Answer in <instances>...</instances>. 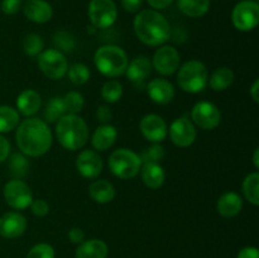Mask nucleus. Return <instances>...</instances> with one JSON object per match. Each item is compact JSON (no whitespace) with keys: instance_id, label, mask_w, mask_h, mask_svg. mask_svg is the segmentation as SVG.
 Returning <instances> with one entry per match:
<instances>
[{"instance_id":"1","label":"nucleus","mask_w":259,"mask_h":258,"mask_svg":"<svg viewBox=\"0 0 259 258\" xmlns=\"http://www.w3.org/2000/svg\"><path fill=\"white\" fill-rule=\"evenodd\" d=\"M18 148L29 157H40L52 146V133L45 120L28 118L19 124L15 134Z\"/></svg>"},{"instance_id":"2","label":"nucleus","mask_w":259,"mask_h":258,"mask_svg":"<svg viewBox=\"0 0 259 258\" xmlns=\"http://www.w3.org/2000/svg\"><path fill=\"white\" fill-rule=\"evenodd\" d=\"M133 28L138 39L147 46H161L171 38L168 20L157 10L139 12L134 18Z\"/></svg>"},{"instance_id":"3","label":"nucleus","mask_w":259,"mask_h":258,"mask_svg":"<svg viewBox=\"0 0 259 258\" xmlns=\"http://www.w3.org/2000/svg\"><path fill=\"white\" fill-rule=\"evenodd\" d=\"M56 136L63 148L77 151L88 142V124L77 114H63L56 124Z\"/></svg>"},{"instance_id":"4","label":"nucleus","mask_w":259,"mask_h":258,"mask_svg":"<svg viewBox=\"0 0 259 258\" xmlns=\"http://www.w3.org/2000/svg\"><path fill=\"white\" fill-rule=\"evenodd\" d=\"M96 68L108 77H118L125 72L128 67L126 53L118 46H101L94 55Z\"/></svg>"},{"instance_id":"5","label":"nucleus","mask_w":259,"mask_h":258,"mask_svg":"<svg viewBox=\"0 0 259 258\" xmlns=\"http://www.w3.org/2000/svg\"><path fill=\"white\" fill-rule=\"evenodd\" d=\"M209 82L206 66L200 61H189L184 63L177 73V83L185 93H201Z\"/></svg>"},{"instance_id":"6","label":"nucleus","mask_w":259,"mask_h":258,"mask_svg":"<svg viewBox=\"0 0 259 258\" xmlns=\"http://www.w3.org/2000/svg\"><path fill=\"white\" fill-rule=\"evenodd\" d=\"M141 156L126 148H119L109 157V168L114 176L121 180H131L138 175L142 167Z\"/></svg>"},{"instance_id":"7","label":"nucleus","mask_w":259,"mask_h":258,"mask_svg":"<svg viewBox=\"0 0 259 258\" xmlns=\"http://www.w3.org/2000/svg\"><path fill=\"white\" fill-rule=\"evenodd\" d=\"M38 66L46 77L51 80H60L67 73L68 63L65 55L56 48L46 50L39 53Z\"/></svg>"},{"instance_id":"8","label":"nucleus","mask_w":259,"mask_h":258,"mask_svg":"<svg viewBox=\"0 0 259 258\" xmlns=\"http://www.w3.org/2000/svg\"><path fill=\"white\" fill-rule=\"evenodd\" d=\"M5 202L15 210H23L30 206L33 201V192L24 181L19 179H13L5 184L4 190Z\"/></svg>"},{"instance_id":"9","label":"nucleus","mask_w":259,"mask_h":258,"mask_svg":"<svg viewBox=\"0 0 259 258\" xmlns=\"http://www.w3.org/2000/svg\"><path fill=\"white\" fill-rule=\"evenodd\" d=\"M234 27L242 32H249L259 22V5L255 0H243L238 3L232 13Z\"/></svg>"},{"instance_id":"10","label":"nucleus","mask_w":259,"mask_h":258,"mask_svg":"<svg viewBox=\"0 0 259 258\" xmlns=\"http://www.w3.org/2000/svg\"><path fill=\"white\" fill-rule=\"evenodd\" d=\"M89 18L95 28H110L118 18L115 3L113 0H91L89 3Z\"/></svg>"},{"instance_id":"11","label":"nucleus","mask_w":259,"mask_h":258,"mask_svg":"<svg viewBox=\"0 0 259 258\" xmlns=\"http://www.w3.org/2000/svg\"><path fill=\"white\" fill-rule=\"evenodd\" d=\"M191 118L195 125L204 131L215 129L222 121V113L215 104L209 101H200L192 108Z\"/></svg>"},{"instance_id":"12","label":"nucleus","mask_w":259,"mask_h":258,"mask_svg":"<svg viewBox=\"0 0 259 258\" xmlns=\"http://www.w3.org/2000/svg\"><path fill=\"white\" fill-rule=\"evenodd\" d=\"M180 53L172 46H163L158 48L153 56L152 67L163 76L172 75L179 70Z\"/></svg>"},{"instance_id":"13","label":"nucleus","mask_w":259,"mask_h":258,"mask_svg":"<svg viewBox=\"0 0 259 258\" xmlns=\"http://www.w3.org/2000/svg\"><path fill=\"white\" fill-rule=\"evenodd\" d=\"M169 138L175 146L186 148L196 139V128L191 120L182 116L172 121L169 126Z\"/></svg>"},{"instance_id":"14","label":"nucleus","mask_w":259,"mask_h":258,"mask_svg":"<svg viewBox=\"0 0 259 258\" xmlns=\"http://www.w3.org/2000/svg\"><path fill=\"white\" fill-rule=\"evenodd\" d=\"M139 128H141L144 138L153 143H159L166 139L167 133H168L166 121L157 114H148V115L143 116L141 124H139Z\"/></svg>"},{"instance_id":"15","label":"nucleus","mask_w":259,"mask_h":258,"mask_svg":"<svg viewBox=\"0 0 259 258\" xmlns=\"http://www.w3.org/2000/svg\"><path fill=\"white\" fill-rule=\"evenodd\" d=\"M76 167L85 179H96L103 169V159L98 152L93 149L82 151L76 158Z\"/></svg>"},{"instance_id":"16","label":"nucleus","mask_w":259,"mask_h":258,"mask_svg":"<svg viewBox=\"0 0 259 258\" xmlns=\"http://www.w3.org/2000/svg\"><path fill=\"white\" fill-rule=\"evenodd\" d=\"M27 229V219L17 211H10L0 218V235L7 239L19 238Z\"/></svg>"},{"instance_id":"17","label":"nucleus","mask_w":259,"mask_h":258,"mask_svg":"<svg viewBox=\"0 0 259 258\" xmlns=\"http://www.w3.org/2000/svg\"><path fill=\"white\" fill-rule=\"evenodd\" d=\"M147 93L154 103L164 105L174 100L176 91L169 81L164 78H153L147 86Z\"/></svg>"},{"instance_id":"18","label":"nucleus","mask_w":259,"mask_h":258,"mask_svg":"<svg viewBox=\"0 0 259 258\" xmlns=\"http://www.w3.org/2000/svg\"><path fill=\"white\" fill-rule=\"evenodd\" d=\"M24 15L30 22L43 24L52 18L53 9L50 3L45 0H27L23 7Z\"/></svg>"},{"instance_id":"19","label":"nucleus","mask_w":259,"mask_h":258,"mask_svg":"<svg viewBox=\"0 0 259 258\" xmlns=\"http://www.w3.org/2000/svg\"><path fill=\"white\" fill-rule=\"evenodd\" d=\"M243 207V199L237 192H225L217 202V210L222 217L234 218Z\"/></svg>"},{"instance_id":"20","label":"nucleus","mask_w":259,"mask_h":258,"mask_svg":"<svg viewBox=\"0 0 259 258\" xmlns=\"http://www.w3.org/2000/svg\"><path fill=\"white\" fill-rule=\"evenodd\" d=\"M152 62L146 56H138L128 63L125 73L132 82H143L152 72Z\"/></svg>"},{"instance_id":"21","label":"nucleus","mask_w":259,"mask_h":258,"mask_svg":"<svg viewBox=\"0 0 259 258\" xmlns=\"http://www.w3.org/2000/svg\"><path fill=\"white\" fill-rule=\"evenodd\" d=\"M40 105H42L40 95L32 89L22 91L17 99V109L24 116H32L39 110Z\"/></svg>"},{"instance_id":"22","label":"nucleus","mask_w":259,"mask_h":258,"mask_svg":"<svg viewBox=\"0 0 259 258\" xmlns=\"http://www.w3.org/2000/svg\"><path fill=\"white\" fill-rule=\"evenodd\" d=\"M109 248L104 240H83L76 249V258H106Z\"/></svg>"},{"instance_id":"23","label":"nucleus","mask_w":259,"mask_h":258,"mask_svg":"<svg viewBox=\"0 0 259 258\" xmlns=\"http://www.w3.org/2000/svg\"><path fill=\"white\" fill-rule=\"evenodd\" d=\"M141 174L144 185L152 190L159 189L166 180L164 169L159 163H152V162L143 163L141 167Z\"/></svg>"},{"instance_id":"24","label":"nucleus","mask_w":259,"mask_h":258,"mask_svg":"<svg viewBox=\"0 0 259 258\" xmlns=\"http://www.w3.org/2000/svg\"><path fill=\"white\" fill-rule=\"evenodd\" d=\"M116 136L118 133H116L115 126L110 125V124H103L94 132L91 143H93L94 148L98 151H106L115 143Z\"/></svg>"},{"instance_id":"25","label":"nucleus","mask_w":259,"mask_h":258,"mask_svg":"<svg viewBox=\"0 0 259 258\" xmlns=\"http://www.w3.org/2000/svg\"><path fill=\"white\" fill-rule=\"evenodd\" d=\"M89 194L98 204H108L115 197V187L106 180H98L89 186Z\"/></svg>"},{"instance_id":"26","label":"nucleus","mask_w":259,"mask_h":258,"mask_svg":"<svg viewBox=\"0 0 259 258\" xmlns=\"http://www.w3.org/2000/svg\"><path fill=\"white\" fill-rule=\"evenodd\" d=\"M177 7L185 15L200 18L210 9V0H177Z\"/></svg>"},{"instance_id":"27","label":"nucleus","mask_w":259,"mask_h":258,"mask_svg":"<svg viewBox=\"0 0 259 258\" xmlns=\"http://www.w3.org/2000/svg\"><path fill=\"white\" fill-rule=\"evenodd\" d=\"M234 82V72L228 67H220L210 76V88L214 91H223Z\"/></svg>"},{"instance_id":"28","label":"nucleus","mask_w":259,"mask_h":258,"mask_svg":"<svg viewBox=\"0 0 259 258\" xmlns=\"http://www.w3.org/2000/svg\"><path fill=\"white\" fill-rule=\"evenodd\" d=\"M19 124V114L9 105H0V133H8Z\"/></svg>"},{"instance_id":"29","label":"nucleus","mask_w":259,"mask_h":258,"mask_svg":"<svg viewBox=\"0 0 259 258\" xmlns=\"http://www.w3.org/2000/svg\"><path fill=\"white\" fill-rule=\"evenodd\" d=\"M243 194L253 205H259V175L257 172L248 175L243 181Z\"/></svg>"},{"instance_id":"30","label":"nucleus","mask_w":259,"mask_h":258,"mask_svg":"<svg viewBox=\"0 0 259 258\" xmlns=\"http://www.w3.org/2000/svg\"><path fill=\"white\" fill-rule=\"evenodd\" d=\"M63 114H66V109L65 105H63L62 98L57 96V98L50 99V101L46 104L45 111H43V116H45L46 121L55 123Z\"/></svg>"},{"instance_id":"31","label":"nucleus","mask_w":259,"mask_h":258,"mask_svg":"<svg viewBox=\"0 0 259 258\" xmlns=\"http://www.w3.org/2000/svg\"><path fill=\"white\" fill-rule=\"evenodd\" d=\"M101 96L106 103H116L123 96V86L118 80L106 81L101 88Z\"/></svg>"},{"instance_id":"32","label":"nucleus","mask_w":259,"mask_h":258,"mask_svg":"<svg viewBox=\"0 0 259 258\" xmlns=\"http://www.w3.org/2000/svg\"><path fill=\"white\" fill-rule=\"evenodd\" d=\"M28 168H29V162H28L27 157L22 153H14L9 159V169L10 174L15 177V179H22L27 175Z\"/></svg>"},{"instance_id":"33","label":"nucleus","mask_w":259,"mask_h":258,"mask_svg":"<svg viewBox=\"0 0 259 258\" xmlns=\"http://www.w3.org/2000/svg\"><path fill=\"white\" fill-rule=\"evenodd\" d=\"M53 45H55L56 50L60 51V52L70 53L75 48L76 40L75 37L70 32L60 30V32H56L55 35H53Z\"/></svg>"},{"instance_id":"34","label":"nucleus","mask_w":259,"mask_h":258,"mask_svg":"<svg viewBox=\"0 0 259 258\" xmlns=\"http://www.w3.org/2000/svg\"><path fill=\"white\" fill-rule=\"evenodd\" d=\"M68 78L75 85H83L90 78V70L83 63H73L67 70Z\"/></svg>"},{"instance_id":"35","label":"nucleus","mask_w":259,"mask_h":258,"mask_svg":"<svg viewBox=\"0 0 259 258\" xmlns=\"http://www.w3.org/2000/svg\"><path fill=\"white\" fill-rule=\"evenodd\" d=\"M63 105H65L66 113L68 114H77L82 110L83 108V96L77 91H70L62 98Z\"/></svg>"},{"instance_id":"36","label":"nucleus","mask_w":259,"mask_h":258,"mask_svg":"<svg viewBox=\"0 0 259 258\" xmlns=\"http://www.w3.org/2000/svg\"><path fill=\"white\" fill-rule=\"evenodd\" d=\"M43 50V39L37 33H30L23 40V51L30 57L39 55Z\"/></svg>"},{"instance_id":"37","label":"nucleus","mask_w":259,"mask_h":258,"mask_svg":"<svg viewBox=\"0 0 259 258\" xmlns=\"http://www.w3.org/2000/svg\"><path fill=\"white\" fill-rule=\"evenodd\" d=\"M164 157V149L163 147L159 143H154L153 146L149 147L146 152H143L141 159L142 163H148V162H152V163H158L159 161H162Z\"/></svg>"},{"instance_id":"38","label":"nucleus","mask_w":259,"mask_h":258,"mask_svg":"<svg viewBox=\"0 0 259 258\" xmlns=\"http://www.w3.org/2000/svg\"><path fill=\"white\" fill-rule=\"evenodd\" d=\"M25 258H55V249L51 244L39 243L30 248Z\"/></svg>"},{"instance_id":"39","label":"nucleus","mask_w":259,"mask_h":258,"mask_svg":"<svg viewBox=\"0 0 259 258\" xmlns=\"http://www.w3.org/2000/svg\"><path fill=\"white\" fill-rule=\"evenodd\" d=\"M30 209L35 217H46L50 212V205L42 199H33L32 204H30Z\"/></svg>"},{"instance_id":"40","label":"nucleus","mask_w":259,"mask_h":258,"mask_svg":"<svg viewBox=\"0 0 259 258\" xmlns=\"http://www.w3.org/2000/svg\"><path fill=\"white\" fill-rule=\"evenodd\" d=\"M22 8V0H3L2 10L4 14L13 15L18 13Z\"/></svg>"},{"instance_id":"41","label":"nucleus","mask_w":259,"mask_h":258,"mask_svg":"<svg viewBox=\"0 0 259 258\" xmlns=\"http://www.w3.org/2000/svg\"><path fill=\"white\" fill-rule=\"evenodd\" d=\"M96 118L100 121L101 124H108L109 121L113 118V113H111V109L108 105H101L99 106L98 111H96Z\"/></svg>"},{"instance_id":"42","label":"nucleus","mask_w":259,"mask_h":258,"mask_svg":"<svg viewBox=\"0 0 259 258\" xmlns=\"http://www.w3.org/2000/svg\"><path fill=\"white\" fill-rule=\"evenodd\" d=\"M68 239L71 240V243L81 244V243L85 240V233H83L80 228H71L70 232H68Z\"/></svg>"},{"instance_id":"43","label":"nucleus","mask_w":259,"mask_h":258,"mask_svg":"<svg viewBox=\"0 0 259 258\" xmlns=\"http://www.w3.org/2000/svg\"><path fill=\"white\" fill-rule=\"evenodd\" d=\"M121 5H123L125 12L136 13L143 5V0H121Z\"/></svg>"},{"instance_id":"44","label":"nucleus","mask_w":259,"mask_h":258,"mask_svg":"<svg viewBox=\"0 0 259 258\" xmlns=\"http://www.w3.org/2000/svg\"><path fill=\"white\" fill-rule=\"evenodd\" d=\"M10 153V143L8 142L7 138L0 136V163L4 162L5 159L9 157Z\"/></svg>"},{"instance_id":"45","label":"nucleus","mask_w":259,"mask_h":258,"mask_svg":"<svg viewBox=\"0 0 259 258\" xmlns=\"http://www.w3.org/2000/svg\"><path fill=\"white\" fill-rule=\"evenodd\" d=\"M237 258H259V252L255 247H244L239 250Z\"/></svg>"},{"instance_id":"46","label":"nucleus","mask_w":259,"mask_h":258,"mask_svg":"<svg viewBox=\"0 0 259 258\" xmlns=\"http://www.w3.org/2000/svg\"><path fill=\"white\" fill-rule=\"evenodd\" d=\"M148 2V4L151 5L152 8H154V9H166L167 7H169V5L174 3V0H147Z\"/></svg>"},{"instance_id":"47","label":"nucleus","mask_w":259,"mask_h":258,"mask_svg":"<svg viewBox=\"0 0 259 258\" xmlns=\"http://www.w3.org/2000/svg\"><path fill=\"white\" fill-rule=\"evenodd\" d=\"M250 96H252L253 101L254 103H259V81L255 80L254 82H253L252 88H250Z\"/></svg>"},{"instance_id":"48","label":"nucleus","mask_w":259,"mask_h":258,"mask_svg":"<svg viewBox=\"0 0 259 258\" xmlns=\"http://www.w3.org/2000/svg\"><path fill=\"white\" fill-rule=\"evenodd\" d=\"M253 163H254L255 168H259V148L254 151V154H253Z\"/></svg>"}]
</instances>
